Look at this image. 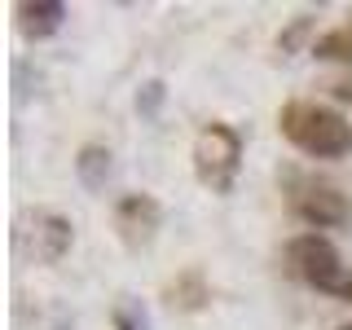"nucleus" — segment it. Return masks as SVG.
<instances>
[{
	"mask_svg": "<svg viewBox=\"0 0 352 330\" xmlns=\"http://www.w3.org/2000/svg\"><path fill=\"white\" fill-rule=\"evenodd\" d=\"M278 128L308 159H344V154H352V124L322 102H286L278 115Z\"/></svg>",
	"mask_w": 352,
	"mask_h": 330,
	"instance_id": "obj_1",
	"label": "nucleus"
},
{
	"mask_svg": "<svg viewBox=\"0 0 352 330\" xmlns=\"http://www.w3.org/2000/svg\"><path fill=\"white\" fill-rule=\"evenodd\" d=\"M190 159H194V176H198L203 190L229 194V190H234V181H238V168H242V137L229 124L212 119V124L198 128Z\"/></svg>",
	"mask_w": 352,
	"mask_h": 330,
	"instance_id": "obj_2",
	"label": "nucleus"
},
{
	"mask_svg": "<svg viewBox=\"0 0 352 330\" xmlns=\"http://www.w3.org/2000/svg\"><path fill=\"white\" fill-rule=\"evenodd\" d=\"M75 242V229L62 212H49V207H27L14 220V251L27 264H58Z\"/></svg>",
	"mask_w": 352,
	"mask_h": 330,
	"instance_id": "obj_3",
	"label": "nucleus"
},
{
	"mask_svg": "<svg viewBox=\"0 0 352 330\" xmlns=\"http://www.w3.org/2000/svg\"><path fill=\"white\" fill-rule=\"evenodd\" d=\"M286 264H291V273L304 286H313V291H326V295H344L348 291V278H352V273L344 269L335 242L322 238V234L291 238V242H286Z\"/></svg>",
	"mask_w": 352,
	"mask_h": 330,
	"instance_id": "obj_4",
	"label": "nucleus"
},
{
	"mask_svg": "<svg viewBox=\"0 0 352 330\" xmlns=\"http://www.w3.org/2000/svg\"><path fill=\"white\" fill-rule=\"evenodd\" d=\"M286 203H291V212L313 229H335L352 216L348 194L330 181H313V176H308V181H295V190L286 194Z\"/></svg>",
	"mask_w": 352,
	"mask_h": 330,
	"instance_id": "obj_5",
	"label": "nucleus"
},
{
	"mask_svg": "<svg viewBox=\"0 0 352 330\" xmlns=\"http://www.w3.org/2000/svg\"><path fill=\"white\" fill-rule=\"evenodd\" d=\"M110 225H115V234L128 251H146L163 225V207L154 194H124L110 212Z\"/></svg>",
	"mask_w": 352,
	"mask_h": 330,
	"instance_id": "obj_6",
	"label": "nucleus"
},
{
	"mask_svg": "<svg viewBox=\"0 0 352 330\" xmlns=\"http://www.w3.org/2000/svg\"><path fill=\"white\" fill-rule=\"evenodd\" d=\"M14 18H18V31L27 40H49V36L62 31L66 5L62 0H22V5L14 9Z\"/></svg>",
	"mask_w": 352,
	"mask_h": 330,
	"instance_id": "obj_7",
	"label": "nucleus"
},
{
	"mask_svg": "<svg viewBox=\"0 0 352 330\" xmlns=\"http://www.w3.org/2000/svg\"><path fill=\"white\" fill-rule=\"evenodd\" d=\"M207 300H212V286H207L203 269H185L163 286V304H168L172 313H203Z\"/></svg>",
	"mask_w": 352,
	"mask_h": 330,
	"instance_id": "obj_8",
	"label": "nucleus"
},
{
	"mask_svg": "<svg viewBox=\"0 0 352 330\" xmlns=\"http://www.w3.org/2000/svg\"><path fill=\"white\" fill-rule=\"evenodd\" d=\"M110 172H115V154H110L102 141H88V146L75 150V176H80V185L88 194H102Z\"/></svg>",
	"mask_w": 352,
	"mask_h": 330,
	"instance_id": "obj_9",
	"label": "nucleus"
},
{
	"mask_svg": "<svg viewBox=\"0 0 352 330\" xmlns=\"http://www.w3.org/2000/svg\"><path fill=\"white\" fill-rule=\"evenodd\" d=\"M313 53H317V58H326V62H352V22H348V27L326 31V36H317L313 40Z\"/></svg>",
	"mask_w": 352,
	"mask_h": 330,
	"instance_id": "obj_10",
	"label": "nucleus"
},
{
	"mask_svg": "<svg viewBox=\"0 0 352 330\" xmlns=\"http://www.w3.org/2000/svg\"><path fill=\"white\" fill-rule=\"evenodd\" d=\"M163 102H168V84H163V80H146L137 88V115L141 119H159Z\"/></svg>",
	"mask_w": 352,
	"mask_h": 330,
	"instance_id": "obj_11",
	"label": "nucleus"
},
{
	"mask_svg": "<svg viewBox=\"0 0 352 330\" xmlns=\"http://www.w3.org/2000/svg\"><path fill=\"white\" fill-rule=\"evenodd\" d=\"M308 31H313V14H300V18H295L291 27L278 36V53H295V49L308 40Z\"/></svg>",
	"mask_w": 352,
	"mask_h": 330,
	"instance_id": "obj_12",
	"label": "nucleus"
},
{
	"mask_svg": "<svg viewBox=\"0 0 352 330\" xmlns=\"http://www.w3.org/2000/svg\"><path fill=\"white\" fill-rule=\"evenodd\" d=\"M110 322H115V330H146V317L132 313V304H115Z\"/></svg>",
	"mask_w": 352,
	"mask_h": 330,
	"instance_id": "obj_13",
	"label": "nucleus"
},
{
	"mask_svg": "<svg viewBox=\"0 0 352 330\" xmlns=\"http://www.w3.org/2000/svg\"><path fill=\"white\" fill-rule=\"evenodd\" d=\"M330 88H335L339 102H352V84H330Z\"/></svg>",
	"mask_w": 352,
	"mask_h": 330,
	"instance_id": "obj_14",
	"label": "nucleus"
},
{
	"mask_svg": "<svg viewBox=\"0 0 352 330\" xmlns=\"http://www.w3.org/2000/svg\"><path fill=\"white\" fill-rule=\"evenodd\" d=\"M344 300H352V278H348V291H344Z\"/></svg>",
	"mask_w": 352,
	"mask_h": 330,
	"instance_id": "obj_15",
	"label": "nucleus"
},
{
	"mask_svg": "<svg viewBox=\"0 0 352 330\" xmlns=\"http://www.w3.org/2000/svg\"><path fill=\"white\" fill-rule=\"evenodd\" d=\"M339 330H352V326H339Z\"/></svg>",
	"mask_w": 352,
	"mask_h": 330,
	"instance_id": "obj_16",
	"label": "nucleus"
},
{
	"mask_svg": "<svg viewBox=\"0 0 352 330\" xmlns=\"http://www.w3.org/2000/svg\"><path fill=\"white\" fill-rule=\"evenodd\" d=\"M348 18H352V14H348Z\"/></svg>",
	"mask_w": 352,
	"mask_h": 330,
	"instance_id": "obj_17",
	"label": "nucleus"
}]
</instances>
